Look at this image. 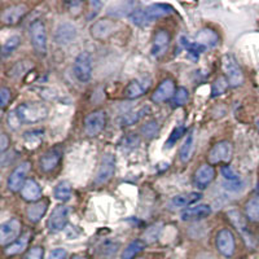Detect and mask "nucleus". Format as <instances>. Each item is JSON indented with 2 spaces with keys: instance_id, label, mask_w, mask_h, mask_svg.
<instances>
[{
  "instance_id": "obj_1",
  "label": "nucleus",
  "mask_w": 259,
  "mask_h": 259,
  "mask_svg": "<svg viewBox=\"0 0 259 259\" xmlns=\"http://www.w3.org/2000/svg\"><path fill=\"white\" fill-rule=\"evenodd\" d=\"M16 117L20 123H38L46 119L48 115L47 106L40 103H26L22 104L15 110Z\"/></svg>"
},
{
  "instance_id": "obj_2",
  "label": "nucleus",
  "mask_w": 259,
  "mask_h": 259,
  "mask_svg": "<svg viewBox=\"0 0 259 259\" xmlns=\"http://www.w3.org/2000/svg\"><path fill=\"white\" fill-rule=\"evenodd\" d=\"M30 38L34 50L45 56L47 53V30L41 21L36 20L30 25Z\"/></svg>"
},
{
  "instance_id": "obj_3",
  "label": "nucleus",
  "mask_w": 259,
  "mask_h": 259,
  "mask_svg": "<svg viewBox=\"0 0 259 259\" xmlns=\"http://www.w3.org/2000/svg\"><path fill=\"white\" fill-rule=\"evenodd\" d=\"M74 75L79 82H89L92 77V56L89 52H80L74 61Z\"/></svg>"
},
{
  "instance_id": "obj_4",
  "label": "nucleus",
  "mask_w": 259,
  "mask_h": 259,
  "mask_svg": "<svg viewBox=\"0 0 259 259\" xmlns=\"http://www.w3.org/2000/svg\"><path fill=\"white\" fill-rule=\"evenodd\" d=\"M223 69L226 71L227 82L231 87H239L244 83V74L241 68L231 55H226L223 57Z\"/></svg>"
},
{
  "instance_id": "obj_5",
  "label": "nucleus",
  "mask_w": 259,
  "mask_h": 259,
  "mask_svg": "<svg viewBox=\"0 0 259 259\" xmlns=\"http://www.w3.org/2000/svg\"><path fill=\"white\" fill-rule=\"evenodd\" d=\"M115 171V158L113 154L105 153L101 158L100 167L97 171L96 178H95V184L96 186H103L106 184L113 178Z\"/></svg>"
},
{
  "instance_id": "obj_6",
  "label": "nucleus",
  "mask_w": 259,
  "mask_h": 259,
  "mask_svg": "<svg viewBox=\"0 0 259 259\" xmlns=\"http://www.w3.org/2000/svg\"><path fill=\"white\" fill-rule=\"evenodd\" d=\"M233 147L230 142H219L210 149L209 161L212 165L217 163H228L232 159Z\"/></svg>"
},
{
  "instance_id": "obj_7",
  "label": "nucleus",
  "mask_w": 259,
  "mask_h": 259,
  "mask_svg": "<svg viewBox=\"0 0 259 259\" xmlns=\"http://www.w3.org/2000/svg\"><path fill=\"white\" fill-rule=\"evenodd\" d=\"M69 215H70V210L68 206L60 205V206L55 207L48 219V228L51 232L56 233L64 230L69 222Z\"/></svg>"
},
{
  "instance_id": "obj_8",
  "label": "nucleus",
  "mask_w": 259,
  "mask_h": 259,
  "mask_svg": "<svg viewBox=\"0 0 259 259\" xmlns=\"http://www.w3.org/2000/svg\"><path fill=\"white\" fill-rule=\"evenodd\" d=\"M21 232V223L17 219H9L0 227V244L3 246L11 245L18 239Z\"/></svg>"
},
{
  "instance_id": "obj_9",
  "label": "nucleus",
  "mask_w": 259,
  "mask_h": 259,
  "mask_svg": "<svg viewBox=\"0 0 259 259\" xmlns=\"http://www.w3.org/2000/svg\"><path fill=\"white\" fill-rule=\"evenodd\" d=\"M106 124V114L104 110H96L85 117L84 131L89 136L100 134Z\"/></svg>"
},
{
  "instance_id": "obj_10",
  "label": "nucleus",
  "mask_w": 259,
  "mask_h": 259,
  "mask_svg": "<svg viewBox=\"0 0 259 259\" xmlns=\"http://www.w3.org/2000/svg\"><path fill=\"white\" fill-rule=\"evenodd\" d=\"M30 170V163L29 162H22L21 165H18L17 167L13 170V172L9 175L8 178V189L11 192H18L22 189L24 184L26 183V177L29 174Z\"/></svg>"
},
{
  "instance_id": "obj_11",
  "label": "nucleus",
  "mask_w": 259,
  "mask_h": 259,
  "mask_svg": "<svg viewBox=\"0 0 259 259\" xmlns=\"http://www.w3.org/2000/svg\"><path fill=\"white\" fill-rule=\"evenodd\" d=\"M217 246L219 253L226 258H231L235 253V237L230 230H222L217 235Z\"/></svg>"
},
{
  "instance_id": "obj_12",
  "label": "nucleus",
  "mask_w": 259,
  "mask_h": 259,
  "mask_svg": "<svg viewBox=\"0 0 259 259\" xmlns=\"http://www.w3.org/2000/svg\"><path fill=\"white\" fill-rule=\"evenodd\" d=\"M168 46H170V34L166 30H158L156 32L153 39V45H152V56L159 59L167 52Z\"/></svg>"
},
{
  "instance_id": "obj_13",
  "label": "nucleus",
  "mask_w": 259,
  "mask_h": 259,
  "mask_svg": "<svg viewBox=\"0 0 259 259\" xmlns=\"http://www.w3.org/2000/svg\"><path fill=\"white\" fill-rule=\"evenodd\" d=\"M27 13V7L25 4H16V6L8 7L2 13V21L4 25H16L20 20Z\"/></svg>"
},
{
  "instance_id": "obj_14",
  "label": "nucleus",
  "mask_w": 259,
  "mask_h": 259,
  "mask_svg": "<svg viewBox=\"0 0 259 259\" xmlns=\"http://www.w3.org/2000/svg\"><path fill=\"white\" fill-rule=\"evenodd\" d=\"M211 214V207L209 205L201 203V205H196V206L188 207L187 210L182 212V221L184 222H196L202 221V219L207 218Z\"/></svg>"
},
{
  "instance_id": "obj_15",
  "label": "nucleus",
  "mask_w": 259,
  "mask_h": 259,
  "mask_svg": "<svg viewBox=\"0 0 259 259\" xmlns=\"http://www.w3.org/2000/svg\"><path fill=\"white\" fill-rule=\"evenodd\" d=\"M62 156V150L61 148L56 147L53 149L47 150L40 158V170H43L45 172H50V171L55 170L56 166L59 165L60 159H61Z\"/></svg>"
},
{
  "instance_id": "obj_16",
  "label": "nucleus",
  "mask_w": 259,
  "mask_h": 259,
  "mask_svg": "<svg viewBox=\"0 0 259 259\" xmlns=\"http://www.w3.org/2000/svg\"><path fill=\"white\" fill-rule=\"evenodd\" d=\"M175 95V83L174 80L165 79L157 87L154 94L152 95V100L154 103H165V101L172 99Z\"/></svg>"
},
{
  "instance_id": "obj_17",
  "label": "nucleus",
  "mask_w": 259,
  "mask_h": 259,
  "mask_svg": "<svg viewBox=\"0 0 259 259\" xmlns=\"http://www.w3.org/2000/svg\"><path fill=\"white\" fill-rule=\"evenodd\" d=\"M75 36H77V27L70 22H64V24H60L56 29L55 39L59 45L65 46L71 43L75 39Z\"/></svg>"
},
{
  "instance_id": "obj_18",
  "label": "nucleus",
  "mask_w": 259,
  "mask_h": 259,
  "mask_svg": "<svg viewBox=\"0 0 259 259\" xmlns=\"http://www.w3.org/2000/svg\"><path fill=\"white\" fill-rule=\"evenodd\" d=\"M115 30V22L110 20H99L91 26V35L96 39H106Z\"/></svg>"
},
{
  "instance_id": "obj_19",
  "label": "nucleus",
  "mask_w": 259,
  "mask_h": 259,
  "mask_svg": "<svg viewBox=\"0 0 259 259\" xmlns=\"http://www.w3.org/2000/svg\"><path fill=\"white\" fill-rule=\"evenodd\" d=\"M215 170L211 165H202L194 174V183L200 189L207 188L210 183L214 180Z\"/></svg>"
},
{
  "instance_id": "obj_20",
  "label": "nucleus",
  "mask_w": 259,
  "mask_h": 259,
  "mask_svg": "<svg viewBox=\"0 0 259 259\" xmlns=\"http://www.w3.org/2000/svg\"><path fill=\"white\" fill-rule=\"evenodd\" d=\"M201 193L198 192H189V193H183L178 194L175 197L171 198L170 201V207L171 209H180V207H188L193 203L197 202L201 200Z\"/></svg>"
},
{
  "instance_id": "obj_21",
  "label": "nucleus",
  "mask_w": 259,
  "mask_h": 259,
  "mask_svg": "<svg viewBox=\"0 0 259 259\" xmlns=\"http://www.w3.org/2000/svg\"><path fill=\"white\" fill-rule=\"evenodd\" d=\"M21 196H22L25 201H29L31 203L38 202L41 198V189L35 180L29 179L26 180V183H25L22 189H21Z\"/></svg>"
},
{
  "instance_id": "obj_22",
  "label": "nucleus",
  "mask_w": 259,
  "mask_h": 259,
  "mask_svg": "<svg viewBox=\"0 0 259 259\" xmlns=\"http://www.w3.org/2000/svg\"><path fill=\"white\" fill-rule=\"evenodd\" d=\"M172 11H174L172 7L167 6V4H161V3L152 4V6H149L148 8L144 9L145 18H147L148 25H149L152 21L157 20V18L170 15V13H172Z\"/></svg>"
},
{
  "instance_id": "obj_23",
  "label": "nucleus",
  "mask_w": 259,
  "mask_h": 259,
  "mask_svg": "<svg viewBox=\"0 0 259 259\" xmlns=\"http://www.w3.org/2000/svg\"><path fill=\"white\" fill-rule=\"evenodd\" d=\"M47 211V202L45 201H38V202L30 203L26 209L27 219L32 223H38Z\"/></svg>"
},
{
  "instance_id": "obj_24",
  "label": "nucleus",
  "mask_w": 259,
  "mask_h": 259,
  "mask_svg": "<svg viewBox=\"0 0 259 259\" xmlns=\"http://www.w3.org/2000/svg\"><path fill=\"white\" fill-rule=\"evenodd\" d=\"M194 40L200 43L201 46H203L205 48L207 47H214V46L218 45V35H217V32L212 31L211 29H202L197 32V35H196V39Z\"/></svg>"
},
{
  "instance_id": "obj_25",
  "label": "nucleus",
  "mask_w": 259,
  "mask_h": 259,
  "mask_svg": "<svg viewBox=\"0 0 259 259\" xmlns=\"http://www.w3.org/2000/svg\"><path fill=\"white\" fill-rule=\"evenodd\" d=\"M29 239H30V233L29 232L25 233V235H22L21 237H18L13 244L8 245L4 251H6L7 255H16V254H20L21 251H24L25 249H26Z\"/></svg>"
},
{
  "instance_id": "obj_26",
  "label": "nucleus",
  "mask_w": 259,
  "mask_h": 259,
  "mask_svg": "<svg viewBox=\"0 0 259 259\" xmlns=\"http://www.w3.org/2000/svg\"><path fill=\"white\" fill-rule=\"evenodd\" d=\"M193 149H194V134L189 133L188 136L186 138V140H184V143H183L182 148H180V152H179L180 161L184 162V163L188 162L189 159L192 158Z\"/></svg>"
},
{
  "instance_id": "obj_27",
  "label": "nucleus",
  "mask_w": 259,
  "mask_h": 259,
  "mask_svg": "<svg viewBox=\"0 0 259 259\" xmlns=\"http://www.w3.org/2000/svg\"><path fill=\"white\" fill-rule=\"evenodd\" d=\"M148 84H144L143 82H139V80H133L126 87V91H124V96L127 99H138V97L143 96V95L147 92Z\"/></svg>"
},
{
  "instance_id": "obj_28",
  "label": "nucleus",
  "mask_w": 259,
  "mask_h": 259,
  "mask_svg": "<svg viewBox=\"0 0 259 259\" xmlns=\"http://www.w3.org/2000/svg\"><path fill=\"white\" fill-rule=\"evenodd\" d=\"M145 242L143 240H135L131 241L126 247H124L123 253H122V259H134L139 253L144 250Z\"/></svg>"
},
{
  "instance_id": "obj_29",
  "label": "nucleus",
  "mask_w": 259,
  "mask_h": 259,
  "mask_svg": "<svg viewBox=\"0 0 259 259\" xmlns=\"http://www.w3.org/2000/svg\"><path fill=\"white\" fill-rule=\"evenodd\" d=\"M180 43H182V46L184 47V50H187V52H188L189 55H192L193 57H196V59L206 50V48L203 47V46H201L200 43H197L196 40H191V39L186 38V36H182V38H180Z\"/></svg>"
},
{
  "instance_id": "obj_30",
  "label": "nucleus",
  "mask_w": 259,
  "mask_h": 259,
  "mask_svg": "<svg viewBox=\"0 0 259 259\" xmlns=\"http://www.w3.org/2000/svg\"><path fill=\"white\" fill-rule=\"evenodd\" d=\"M43 136H45L43 130H31V131H27V133L24 134V142L27 148H36L43 140Z\"/></svg>"
},
{
  "instance_id": "obj_31",
  "label": "nucleus",
  "mask_w": 259,
  "mask_h": 259,
  "mask_svg": "<svg viewBox=\"0 0 259 259\" xmlns=\"http://www.w3.org/2000/svg\"><path fill=\"white\" fill-rule=\"evenodd\" d=\"M135 3L133 2H126V3H119L115 4L114 7L109 8V15L114 16V17H123V16L131 15L133 12H135Z\"/></svg>"
},
{
  "instance_id": "obj_32",
  "label": "nucleus",
  "mask_w": 259,
  "mask_h": 259,
  "mask_svg": "<svg viewBox=\"0 0 259 259\" xmlns=\"http://www.w3.org/2000/svg\"><path fill=\"white\" fill-rule=\"evenodd\" d=\"M71 197V186L69 182H61L59 183L55 188V198L59 201H65L70 200Z\"/></svg>"
},
{
  "instance_id": "obj_33",
  "label": "nucleus",
  "mask_w": 259,
  "mask_h": 259,
  "mask_svg": "<svg viewBox=\"0 0 259 259\" xmlns=\"http://www.w3.org/2000/svg\"><path fill=\"white\" fill-rule=\"evenodd\" d=\"M245 214L251 222H259V197L247 201L245 205Z\"/></svg>"
},
{
  "instance_id": "obj_34",
  "label": "nucleus",
  "mask_w": 259,
  "mask_h": 259,
  "mask_svg": "<svg viewBox=\"0 0 259 259\" xmlns=\"http://www.w3.org/2000/svg\"><path fill=\"white\" fill-rule=\"evenodd\" d=\"M148 110H149V108H148V106H143V108L138 109L136 112L128 113V114H126L123 118H122V124H124V126L134 124L135 122H138L140 118L144 117V115L147 114Z\"/></svg>"
},
{
  "instance_id": "obj_35",
  "label": "nucleus",
  "mask_w": 259,
  "mask_h": 259,
  "mask_svg": "<svg viewBox=\"0 0 259 259\" xmlns=\"http://www.w3.org/2000/svg\"><path fill=\"white\" fill-rule=\"evenodd\" d=\"M161 231H162L161 223L153 224V226H150L149 228H147V231L144 232V236H143V239H144L145 244H152V242H156L157 240H158Z\"/></svg>"
},
{
  "instance_id": "obj_36",
  "label": "nucleus",
  "mask_w": 259,
  "mask_h": 259,
  "mask_svg": "<svg viewBox=\"0 0 259 259\" xmlns=\"http://www.w3.org/2000/svg\"><path fill=\"white\" fill-rule=\"evenodd\" d=\"M20 43H21L20 36L17 35L11 36V38H9L8 40L3 45V50H2V55H3V57L9 56L11 53L15 52V51L18 48V46H20Z\"/></svg>"
},
{
  "instance_id": "obj_37",
  "label": "nucleus",
  "mask_w": 259,
  "mask_h": 259,
  "mask_svg": "<svg viewBox=\"0 0 259 259\" xmlns=\"http://www.w3.org/2000/svg\"><path fill=\"white\" fill-rule=\"evenodd\" d=\"M188 99H189L188 90L184 89V87H180V89H178L177 92H175L171 103H172V105L174 106H183L188 103Z\"/></svg>"
},
{
  "instance_id": "obj_38",
  "label": "nucleus",
  "mask_w": 259,
  "mask_h": 259,
  "mask_svg": "<svg viewBox=\"0 0 259 259\" xmlns=\"http://www.w3.org/2000/svg\"><path fill=\"white\" fill-rule=\"evenodd\" d=\"M184 133H186V127H184V126L175 127V128L172 130V133H171V135L168 136L167 143H166V147H167V148H172V147H174V145L177 144L178 140H179V139L182 138L183 135H184Z\"/></svg>"
},
{
  "instance_id": "obj_39",
  "label": "nucleus",
  "mask_w": 259,
  "mask_h": 259,
  "mask_svg": "<svg viewBox=\"0 0 259 259\" xmlns=\"http://www.w3.org/2000/svg\"><path fill=\"white\" fill-rule=\"evenodd\" d=\"M159 126L156 121H150L148 123H145V126L142 127V133L144 134V136L147 138H153L158 134Z\"/></svg>"
},
{
  "instance_id": "obj_40",
  "label": "nucleus",
  "mask_w": 259,
  "mask_h": 259,
  "mask_svg": "<svg viewBox=\"0 0 259 259\" xmlns=\"http://www.w3.org/2000/svg\"><path fill=\"white\" fill-rule=\"evenodd\" d=\"M221 172L224 179H226V182H239V180H241L239 175L236 174L235 171L231 168V166H223Z\"/></svg>"
},
{
  "instance_id": "obj_41",
  "label": "nucleus",
  "mask_w": 259,
  "mask_h": 259,
  "mask_svg": "<svg viewBox=\"0 0 259 259\" xmlns=\"http://www.w3.org/2000/svg\"><path fill=\"white\" fill-rule=\"evenodd\" d=\"M228 87V82L223 78H219L217 82L212 84V96H219V95L224 94L226 89Z\"/></svg>"
},
{
  "instance_id": "obj_42",
  "label": "nucleus",
  "mask_w": 259,
  "mask_h": 259,
  "mask_svg": "<svg viewBox=\"0 0 259 259\" xmlns=\"http://www.w3.org/2000/svg\"><path fill=\"white\" fill-rule=\"evenodd\" d=\"M118 246H119V245L114 244V242H105V244L101 246V253H103L104 255H109V254L112 255V254H115Z\"/></svg>"
},
{
  "instance_id": "obj_43",
  "label": "nucleus",
  "mask_w": 259,
  "mask_h": 259,
  "mask_svg": "<svg viewBox=\"0 0 259 259\" xmlns=\"http://www.w3.org/2000/svg\"><path fill=\"white\" fill-rule=\"evenodd\" d=\"M41 256H43V249L39 246H35L27 251L24 259H41Z\"/></svg>"
},
{
  "instance_id": "obj_44",
  "label": "nucleus",
  "mask_w": 259,
  "mask_h": 259,
  "mask_svg": "<svg viewBox=\"0 0 259 259\" xmlns=\"http://www.w3.org/2000/svg\"><path fill=\"white\" fill-rule=\"evenodd\" d=\"M66 256V251L65 249H61V247H57V249H53L48 253L47 259H65Z\"/></svg>"
},
{
  "instance_id": "obj_45",
  "label": "nucleus",
  "mask_w": 259,
  "mask_h": 259,
  "mask_svg": "<svg viewBox=\"0 0 259 259\" xmlns=\"http://www.w3.org/2000/svg\"><path fill=\"white\" fill-rule=\"evenodd\" d=\"M242 187V182L239 180V182H224V188L227 191H231V192H237L239 189H241Z\"/></svg>"
},
{
  "instance_id": "obj_46",
  "label": "nucleus",
  "mask_w": 259,
  "mask_h": 259,
  "mask_svg": "<svg viewBox=\"0 0 259 259\" xmlns=\"http://www.w3.org/2000/svg\"><path fill=\"white\" fill-rule=\"evenodd\" d=\"M0 99H2V108H4V106L8 104L9 99H11V91H9L8 89H6V87H3V89L0 90Z\"/></svg>"
},
{
  "instance_id": "obj_47",
  "label": "nucleus",
  "mask_w": 259,
  "mask_h": 259,
  "mask_svg": "<svg viewBox=\"0 0 259 259\" xmlns=\"http://www.w3.org/2000/svg\"><path fill=\"white\" fill-rule=\"evenodd\" d=\"M9 145V139L8 136H7V134H2L0 135V152L4 154V152L7 150V148H8Z\"/></svg>"
},
{
  "instance_id": "obj_48",
  "label": "nucleus",
  "mask_w": 259,
  "mask_h": 259,
  "mask_svg": "<svg viewBox=\"0 0 259 259\" xmlns=\"http://www.w3.org/2000/svg\"><path fill=\"white\" fill-rule=\"evenodd\" d=\"M73 259H87V258H84V256H75V258Z\"/></svg>"
},
{
  "instance_id": "obj_49",
  "label": "nucleus",
  "mask_w": 259,
  "mask_h": 259,
  "mask_svg": "<svg viewBox=\"0 0 259 259\" xmlns=\"http://www.w3.org/2000/svg\"><path fill=\"white\" fill-rule=\"evenodd\" d=\"M255 123H256V127H258V130H259V118H258V119H256Z\"/></svg>"
},
{
  "instance_id": "obj_50",
  "label": "nucleus",
  "mask_w": 259,
  "mask_h": 259,
  "mask_svg": "<svg viewBox=\"0 0 259 259\" xmlns=\"http://www.w3.org/2000/svg\"><path fill=\"white\" fill-rule=\"evenodd\" d=\"M256 192H258V193H259V184H258V187H256Z\"/></svg>"
}]
</instances>
